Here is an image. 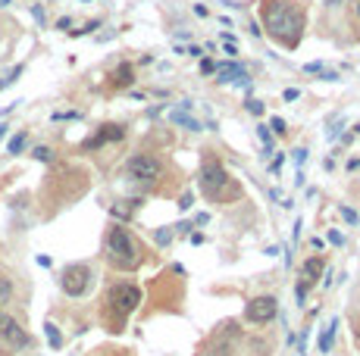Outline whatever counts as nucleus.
<instances>
[{"label":"nucleus","instance_id":"nucleus-7","mask_svg":"<svg viewBox=\"0 0 360 356\" xmlns=\"http://www.w3.org/2000/svg\"><path fill=\"white\" fill-rule=\"evenodd\" d=\"M201 187H204V194L207 197H223L226 194V187H229V175L226 169L219 163H207L204 166V172H201Z\"/></svg>","mask_w":360,"mask_h":356},{"label":"nucleus","instance_id":"nucleus-14","mask_svg":"<svg viewBox=\"0 0 360 356\" xmlns=\"http://www.w3.org/2000/svg\"><path fill=\"white\" fill-rule=\"evenodd\" d=\"M335 328H339V319H332V322L323 328V335H320V353H329L332 350V338H335Z\"/></svg>","mask_w":360,"mask_h":356},{"label":"nucleus","instance_id":"nucleus-16","mask_svg":"<svg viewBox=\"0 0 360 356\" xmlns=\"http://www.w3.org/2000/svg\"><path fill=\"white\" fill-rule=\"evenodd\" d=\"M44 335H47V344L56 350V347H63V335H60V328H56L53 322H47L44 325Z\"/></svg>","mask_w":360,"mask_h":356},{"label":"nucleus","instance_id":"nucleus-13","mask_svg":"<svg viewBox=\"0 0 360 356\" xmlns=\"http://www.w3.org/2000/svg\"><path fill=\"white\" fill-rule=\"evenodd\" d=\"M132 81H135V69H132V63H122V66L113 72V88H129Z\"/></svg>","mask_w":360,"mask_h":356},{"label":"nucleus","instance_id":"nucleus-22","mask_svg":"<svg viewBox=\"0 0 360 356\" xmlns=\"http://www.w3.org/2000/svg\"><path fill=\"white\" fill-rule=\"evenodd\" d=\"M19 75H22V66H16V69H9V75H6V78H0V91H3L6 85H13V81H16Z\"/></svg>","mask_w":360,"mask_h":356},{"label":"nucleus","instance_id":"nucleus-41","mask_svg":"<svg viewBox=\"0 0 360 356\" xmlns=\"http://www.w3.org/2000/svg\"><path fill=\"white\" fill-rule=\"evenodd\" d=\"M6 135V125H0V138H3Z\"/></svg>","mask_w":360,"mask_h":356},{"label":"nucleus","instance_id":"nucleus-4","mask_svg":"<svg viewBox=\"0 0 360 356\" xmlns=\"http://www.w3.org/2000/svg\"><path fill=\"white\" fill-rule=\"evenodd\" d=\"M91 266H85V263H72V266H66L63 269V275H60V288L66 291V297H82V294H88V288H91Z\"/></svg>","mask_w":360,"mask_h":356},{"label":"nucleus","instance_id":"nucleus-29","mask_svg":"<svg viewBox=\"0 0 360 356\" xmlns=\"http://www.w3.org/2000/svg\"><path fill=\"white\" fill-rule=\"evenodd\" d=\"M326 241H329V244H335V247H342V244H345V237H342L339 231H329V234H326Z\"/></svg>","mask_w":360,"mask_h":356},{"label":"nucleus","instance_id":"nucleus-24","mask_svg":"<svg viewBox=\"0 0 360 356\" xmlns=\"http://www.w3.org/2000/svg\"><path fill=\"white\" fill-rule=\"evenodd\" d=\"M298 97H301V91H298V88H288V91H282V100H285V103H292V100H298Z\"/></svg>","mask_w":360,"mask_h":356},{"label":"nucleus","instance_id":"nucleus-33","mask_svg":"<svg viewBox=\"0 0 360 356\" xmlns=\"http://www.w3.org/2000/svg\"><path fill=\"white\" fill-rule=\"evenodd\" d=\"M304 160H307V150H295V163L304 166Z\"/></svg>","mask_w":360,"mask_h":356},{"label":"nucleus","instance_id":"nucleus-23","mask_svg":"<svg viewBox=\"0 0 360 356\" xmlns=\"http://www.w3.org/2000/svg\"><path fill=\"white\" fill-rule=\"evenodd\" d=\"M172 241V231L169 228H157V244H169Z\"/></svg>","mask_w":360,"mask_h":356},{"label":"nucleus","instance_id":"nucleus-40","mask_svg":"<svg viewBox=\"0 0 360 356\" xmlns=\"http://www.w3.org/2000/svg\"><path fill=\"white\" fill-rule=\"evenodd\" d=\"M326 3H329V6H339V3H342V0H326Z\"/></svg>","mask_w":360,"mask_h":356},{"label":"nucleus","instance_id":"nucleus-21","mask_svg":"<svg viewBox=\"0 0 360 356\" xmlns=\"http://www.w3.org/2000/svg\"><path fill=\"white\" fill-rule=\"evenodd\" d=\"M31 157L38 160V163H50V157H53V150H50V147H34V150H31Z\"/></svg>","mask_w":360,"mask_h":356},{"label":"nucleus","instance_id":"nucleus-36","mask_svg":"<svg viewBox=\"0 0 360 356\" xmlns=\"http://www.w3.org/2000/svg\"><path fill=\"white\" fill-rule=\"evenodd\" d=\"M31 16L38 19V22H44V9H41V6H31Z\"/></svg>","mask_w":360,"mask_h":356},{"label":"nucleus","instance_id":"nucleus-10","mask_svg":"<svg viewBox=\"0 0 360 356\" xmlns=\"http://www.w3.org/2000/svg\"><path fill=\"white\" fill-rule=\"evenodd\" d=\"M213 75L219 85H226V81H238V85H248V69L238 66V63H216L213 66Z\"/></svg>","mask_w":360,"mask_h":356},{"label":"nucleus","instance_id":"nucleus-27","mask_svg":"<svg viewBox=\"0 0 360 356\" xmlns=\"http://www.w3.org/2000/svg\"><path fill=\"white\" fill-rule=\"evenodd\" d=\"M94 28H100V19H94V22H88L85 28H75L72 34H88V31H94Z\"/></svg>","mask_w":360,"mask_h":356},{"label":"nucleus","instance_id":"nucleus-3","mask_svg":"<svg viewBox=\"0 0 360 356\" xmlns=\"http://www.w3.org/2000/svg\"><path fill=\"white\" fill-rule=\"evenodd\" d=\"M125 172H129V178H135V181L141 184H154L160 172H163V163H160L154 153H135V157L125 163Z\"/></svg>","mask_w":360,"mask_h":356},{"label":"nucleus","instance_id":"nucleus-1","mask_svg":"<svg viewBox=\"0 0 360 356\" xmlns=\"http://www.w3.org/2000/svg\"><path fill=\"white\" fill-rule=\"evenodd\" d=\"M263 22L273 38L282 41L285 47H295L304 31V13L285 0H263Z\"/></svg>","mask_w":360,"mask_h":356},{"label":"nucleus","instance_id":"nucleus-26","mask_svg":"<svg viewBox=\"0 0 360 356\" xmlns=\"http://www.w3.org/2000/svg\"><path fill=\"white\" fill-rule=\"evenodd\" d=\"M342 219H345V222H351V225H354V222H357V212H354V209H351V206H342Z\"/></svg>","mask_w":360,"mask_h":356},{"label":"nucleus","instance_id":"nucleus-9","mask_svg":"<svg viewBox=\"0 0 360 356\" xmlns=\"http://www.w3.org/2000/svg\"><path fill=\"white\" fill-rule=\"evenodd\" d=\"M122 138H125V125H113V122H107V125H100V132H97L94 138H88V141H85V150H97V147L113 144V141H122Z\"/></svg>","mask_w":360,"mask_h":356},{"label":"nucleus","instance_id":"nucleus-19","mask_svg":"<svg viewBox=\"0 0 360 356\" xmlns=\"http://www.w3.org/2000/svg\"><path fill=\"white\" fill-rule=\"evenodd\" d=\"M257 135H260V141H263V147H266V153H273V132L266 125H257Z\"/></svg>","mask_w":360,"mask_h":356},{"label":"nucleus","instance_id":"nucleus-38","mask_svg":"<svg viewBox=\"0 0 360 356\" xmlns=\"http://www.w3.org/2000/svg\"><path fill=\"white\" fill-rule=\"evenodd\" d=\"M282 160H285L282 153H276V157H273V172H279V166H282Z\"/></svg>","mask_w":360,"mask_h":356},{"label":"nucleus","instance_id":"nucleus-11","mask_svg":"<svg viewBox=\"0 0 360 356\" xmlns=\"http://www.w3.org/2000/svg\"><path fill=\"white\" fill-rule=\"evenodd\" d=\"M238 347V331L229 325V331H223V335L216 338L213 344V356H232V350Z\"/></svg>","mask_w":360,"mask_h":356},{"label":"nucleus","instance_id":"nucleus-12","mask_svg":"<svg viewBox=\"0 0 360 356\" xmlns=\"http://www.w3.org/2000/svg\"><path fill=\"white\" fill-rule=\"evenodd\" d=\"M323 269H326V263H323L320 256H310L307 263L301 266V281H304L307 288H310V284H317V278L323 275Z\"/></svg>","mask_w":360,"mask_h":356},{"label":"nucleus","instance_id":"nucleus-18","mask_svg":"<svg viewBox=\"0 0 360 356\" xmlns=\"http://www.w3.org/2000/svg\"><path fill=\"white\" fill-rule=\"evenodd\" d=\"M9 300H13V281L0 278V306H6Z\"/></svg>","mask_w":360,"mask_h":356},{"label":"nucleus","instance_id":"nucleus-2","mask_svg":"<svg viewBox=\"0 0 360 356\" xmlns=\"http://www.w3.org/2000/svg\"><path fill=\"white\" fill-rule=\"evenodd\" d=\"M107 259L116 269L132 272V269L141 266V244H138L122 225H116V228H110V234H107Z\"/></svg>","mask_w":360,"mask_h":356},{"label":"nucleus","instance_id":"nucleus-6","mask_svg":"<svg viewBox=\"0 0 360 356\" xmlns=\"http://www.w3.org/2000/svg\"><path fill=\"white\" fill-rule=\"evenodd\" d=\"M279 313V300L273 294H263V297H254V300L245 306V319L254 325H266L270 319H276Z\"/></svg>","mask_w":360,"mask_h":356},{"label":"nucleus","instance_id":"nucleus-34","mask_svg":"<svg viewBox=\"0 0 360 356\" xmlns=\"http://www.w3.org/2000/svg\"><path fill=\"white\" fill-rule=\"evenodd\" d=\"M69 25H72V19H69V16H63V19H60V22H56V28H63V31H66V28H69Z\"/></svg>","mask_w":360,"mask_h":356},{"label":"nucleus","instance_id":"nucleus-15","mask_svg":"<svg viewBox=\"0 0 360 356\" xmlns=\"http://www.w3.org/2000/svg\"><path fill=\"white\" fill-rule=\"evenodd\" d=\"M169 119H172V122H179V125H185L188 132H201V122H197V119H191V116H185L182 110H172Z\"/></svg>","mask_w":360,"mask_h":356},{"label":"nucleus","instance_id":"nucleus-20","mask_svg":"<svg viewBox=\"0 0 360 356\" xmlns=\"http://www.w3.org/2000/svg\"><path fill=\"white\" fill-rule=\"evenodd\" d=\"M270 132H276V135H285V132H288V125H285L282 116H273V119H270Z\"/></svg>","mask_w":360,"mask_h":356},{"label":"nucleus","instance_id":"nucleus-25","mask_svg":"<svg viewBox=\"0 0 360 356\" xmlns=\"http://www.w3.org/2000/svg\"><path fill=\"white\" fill-rule=\"evenodd\" d=\"M248 113H254V116H260V113H263V103L251 97V100H248Z\"/></svg>","mask_w":360,"mask_h":356},{"label":"nucleus","instance_id":"nucleus-5","mask_svg":"<svg viewBox=\"0 0 360 356\" xmlns=\"http://www.w3.org/2000/svg\"><path fill=\"white\" fill-rule=\"evenodd\" d=\"M138 303H141V288H135V284H116L110 291V306L116 310L119 319H125L132 310H138Z\"/></svg>","mask_w":360,"mask_h":356},{"label":"nucleus","instance_id":"nucleus-35","mask_svg":"<svg viewBox=\"0 0 360 356\" xmlns=\"http://www.w3.org/2000/svg\"><path fill=\"white\" fill-rule=\"evenodd\" d=\"M194 222H197V225H207V222H210V216H207V212H197Z\"/></svg>","mask_w":360,"mask_h":356},{"label":"nucleus","instance_id":"nucleus-32","mask_svg":"<svg viewBox=\"0 0 360 356\" xmlns=\"http://www.w3.org/2000/svg\"><path fill=\"white\" fill-rule=\"evenodd\" d=\"M304 72H310V75H320V72H323V63H307V66H304Z\"/></svg>","mask_w":360,"mask_h":356},{"label":"nucleus","instance_id":"nucleus-17","mask_svg":"<svg viewBox=\"0 0 360 356\" xmlns=\"http://www.w3.org/2000/svg\"><path fill=\"white\" fill-rule=\"evenodd\" d=\"M25 141H28V135H25V132L13 135V138H9V144H6V153H22V147H25Z\"/></svg>","mask_w":360,"mask_h":356},{"label":"nucleus","instance_id":"nucleus-8","mask_svg":"<svg viewBox=\"0 0 360 356\" xmlns=\"http://www.w3.org/2000/svg\"><path fill=\"white\" fill-rule=\"evenodd\" d=\"M0 341H3L6 347H13V350H22V347H28V344H31L28 331L22 328L13 316H6L3 310H0Z\"/></svg>","mask_w":360,"mask_h":356},{"label":"nucleus","instance_id":"nucleus-28","mask_svg":"<svg viewBox=\"0 0 360 356\" xmlns=\"http://www.w3.org/2000/svg\"><path fill=\"white\" fill-rule=\"evenodd\" d=\"M295 297H298V303H304V297H307V284H304V281H298V288H295Z\"/></svg>","mask_w":360,"mask_h":356},{"label":"nucleus","instance_id":"nucleus-30","mask_svg":"<svg viewBox=\"0 0 360 356\" xmlns=\"http://www.w3.org/2000/svg\"><path fill=\"white\" fill-rule=\"evenodd\" d=\"M191 203H194V197L191 194H182V200H179V209L185 212V209H191Z\"/></svg>","mask_w":360,"mask_h":356},{"label":"nucleus","instance_id":"nucleus-31","mask_svg":"<svg viewBox=\"0 0 360 356\" xmlns=\"http://www.w3.org/2000/svg\"><path fill=\"white\" fill-rule=\"evenodd\" d=\"M213 66H216L213 59H201V72H204V75H213Z\"/></svg>","mask_w":360,"mask_h":356},{"label":"nucleus","instance_id":"nucleus-37","mask_svg":"<svg viewBox=\"0 0 360 356\" xmlns=\"http://www.w3.org/2000/svg\"><path fill=\"white\" fill-rule=\"evenodd\" d=\"M185 53H188V56H201L204 50H201V47H197V44H191V47H188V50H185Z\"/></svg>","mask_w":360,"mask_h":356},{"label":"nucleus","instance_id":"nucleus-39","mask_svg":"<svg viewBox=\"0 0 360 356\" xmlns=\"http://www.w3.org/2000/svg\"><path fill=\"white\" fill-rule=\"evenodd\" d=\"M354 13H357V19H360V0H354Z\"/></svg>","mask_w":360,"mask_h":356}]
</instances>
